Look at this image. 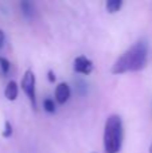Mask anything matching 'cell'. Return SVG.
<instances>
[{"mask_svg":"<svg viewBox=\"0 0 152 153\" xmlns=\"http://www.w3.org/2000/svg\"><path fill=\"white\" fill-rule=\"evenodd\" d=\"M148 62V42L142 38L132 45L121 56L116 59L112 66V74H124L131 71H140Z\"/></svg>","mask_w":152,"mask_h":153,"instance_id":"obj_1","label":"cell"},{"mask_svg":"<svg viewBox=\"0 0 152 153\" xmlns=\"http://www.w3.org/2000/svg\"><path fill=\"white\" fill-rule=\"evenodd\" d=\"M124 125L118 114H110L105 121L104 149L105 153H118L123 146Z\"/></svg>","mask_w":152,"mask_h":153,"instance_id":"obj_2","label":"cell"},{"mask_svg":"<svg viewBox=\"0 0 152 153\" xmlns=\"http://www.w3.org/2000/svg\"><path fill=\"white\" fill-rule=\"evenodd\" d=\"M35 83H37V81H35V74L32 70H26V73H24L23 78H22V89H23V91L26 93V95L28 97L30 102H31L32 108L37 109V94H35Z\"/></svg>","mask_w":152,"mask_h":153,"instance_id":"obj_3","label":"cell"},{"mask_svg":"<svg viewBox=\"0 0 152 153\" xmlns=\"http://www.w3.org/2000/svg\"><path fill=\"white\" fill-rule=\"evenodd\" d=\"M73 69H74L75 73H80V74H83V75H89L93 71V62L83 55L77 56V58L74 59V66H73Z\"/></svg>","mask_w":152,"mask_h":153,"instance_id":"obj_4","label":"cell"},{"mask_svg":"<svg viewBox=\"0 0 152 153\" xmlns=\"http://www.w3.org/2000/svg\"><path fill=\"white\" fill-rule=\"evenodd\" d=\"M70 94H72V91H70V87L67 83H65V82H62V83H59L58 86H57L55 89V100L58 103H61V105H63V103H66L67 101H69L70 98Z\"/></svg>","mask_w":152,"mask_h":153,"instance_id":"obj_5","label":"cell"},{"mask_svg":"<svg viewBox=\"0 0 152 153\" xmlns=\"http://www.w3.org/2000/svg\"><path fill=\"white\" fill-rule=\"evenodd\" d=\"M18 94H19V87H18V83L15 81H11L7 83L5 86V90H4V95L8 101H15L18 98Z\"/></svg>","mask_w":152,"mask_h":153,"instance_id":"obj_6","label":"cell"},{"mask_svg":"<svg viewBox=\"0 0 152 153\" xmlns=\"http://www.w3.org/2000/svg\"><path fill=\"white\" fill-rule=\"evenodd\" d=\"M105 7H107V11L109 13H116L123 7V0H108Z\"/></svg>","mask_w":152,"mask_h":153,"instance_id":"obj_7","label":"cell"},{"mask_svg":"<svg viewBox=\"0 0 152 153\" xmlns=\"http://www.w3.org/2000/svg\"><path fill=\"white\" fill-rule=\"evenodd\" d=\"M20 8H22V12L27 16V18H31L34 15V4L30 1H22L20 3Z\"/></svg>","mask_w":152,"mask_h":153,"instance_id":"obj_8","label":"cell"},{"mask_svg":"<svg viewBox=\"0 0 152 153\" xmlns=\"http://www.w3.org/2000/svg\"><path fill=\"white\" fill-rule=\"evenodd\" d=\"M43 108H45V110L47 113H55V103H54V101L51 98H46L43 101Z\"/></svg>","mask_w":152,"mask_h":153,"instance_id":"obj_9","label":"cell"},{"mask_svg":"<svg viewBox=\"0 0 152 153\" xmlns=\"http://www.w3.org/2000/svg\"><path fill=\"white\" fill-rule=\"evenodd\" d=\"M0 69H1V73L3 74H8L11 69V63L8 59H5L4 56H0Z\"/></svg>","mask_w":152,"mask_h":153,"instance_id":"obj_10","label":"cell"},{"mask_svg":"<svg viewBox=\"0 0 152 153\" xmlns=\"http://www.w3.org/2000/svg\"><path fill=\"white\" fill-rule=\"evenodd\" d=\"M12 136V125L10 121H5L4 124V130H3V137L4 138H10Z\"/></svg>","mask_w":152,"mask_h":153,"instance_id":"obj_11","label":"cell"},{"mask_svg":"<svg viewBox=\"0 0 152 153\" xmlns=\"http://www.w3.org/2000/svg\"><path fill=\"white\" fill-rule=\"evenodd\" d=\"M47 79H48V82H51V83H54V82H55V74H54L53 70H48V73H47Z\"/></svg>","mask_w":152,"mask_h":153,"instance_id":"obj_12","label":"cell"},{"mask_svg":"<svg viewBox=\"0 0 152 153\" xmlns=\"http://www.w3.org/2000/svg\"><path fill=\"white\" fill-rule=\"evenodd\" d=\"M4 42H5V35H4V31L0 30V48L4 46Z\"/></svg>","mask_w":152,"mask_h":153,"instance_id":"obj_13","label":"cell"},{"mask_svg":"<svg viewBox=\"0 0 152 153\" xmlns=\"http://www.w3.org/2000/svg\"><path fill=\"white\" fill-rule=\"evenodd\" d=\"M150 153H152V144H151V146H150Z\"/></svg>","mask_w":152,"mask_h":153,"instance_id":"obj_14","label":"cell"},{"mask_svg":"<svg viewBox=\"0 0 152 153\" xmlns=\"http://www.w3.org/2000/svg\"><path fill=\"white\" fill-rule=\"evenodd\" d=\"M93 153H96V152H93Z\"/></svg>","mask_w":152,"mask_h":153,"instance_id":"obj_15","label":"cell"}]
</instances>
